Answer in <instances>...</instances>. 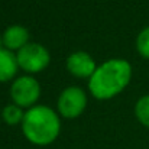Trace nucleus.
Listing matches in <instances>:
<instances>
[{"label": "nucleus", "instance_id": "obj_1", "mask_svg": "<svg viewBox=\"0 0 149 149\" xmlns=\"http://www.w3.org/2000/svg\"><path fill=\"white\" fill-rule=\"evenodd\" d=\"M132 67L125 59H110L97 67L90 77L88 88L91 94L100 100L117 96L130 81Z\"/></svg>", "mask_w": 149, "mask_h": 149}, {"label": "nucleus", "instance_id": "obj_2", "mask_svg": "<svg viewBox=\"0 0 149 149\" xmlns=\"http://www.w3.org/2000/svg\"><path fill=\"white\" fill-rule=\"evenodd\" d=\"M61 123L54 110L45 106L31 107L22 120V130L26 139L38 146L52 143L59 135Z\"/></svg>", "mask_w": 149, "mask_h": 149}, {"label": "nucleus", "instance_id": "obj_3", "mask_svg": "<svg viewBox=\"0 0 149 149\" xmlns=\"http://www.w3.org/2000/svg\"><path fill=\"white\" fill-rule=\"evenodd\" d=\"M17 64L28 72H39L49 64V54L39 44H26L17 51Z\"/></svg>", "mask_w": 149, "mask_h": 149}, {"label": "nucleus", "instance_id": "obj_4", "mask_svg": "<svg viewBox=\"0 0 149 149\" xmlns=\"http://www.w3.org/2000/svg\"><path fill=\"white\" fill-rule=\"evenodd\" d=\"M10 94L15 104L32 107L41 96V87L33 77H20L12 84Z\"/></svg>", "mask_w": 149, "mask_h": 149}, {"label": "nucleus", "instance_id": "obj_5", "mask_svg": "<svg viewBox=\"0 0 149 149\" xmlns=\"http://www.w3.org/2000/svg\"><path fill=\"white\" fill-rule=\"evenodd\" d=\"M87 104L86 93L78 87H68L65 88L58 100V110L67 119L78 117Z\"/></svg>", "mask_w": 149, "mask_h": 149}, {"label": "nucleus", "instance_id": "obj_6", "mask_svg": "<svg viewBox=\"0 0 149 149\" xmlns=\"http://www.w3.org/2000/svg\"><path fill=\"white\" fill-rule=\"evenodd\" d=\"M67 68L68 71L80 78H86V77H91L94 74V71L97 70L94 59L87 54V52H74L72 55L68 56L67 59Z\"/></svg>", "mask_w": 149, "mask_h": 149}, {"label": "nucleus", "instance_id": "obj_7", "mask_svg": "<svg viewBox=\"0 0 149 149\" xmlns=\"http://www.w3.org/2000/svg\"><path fill=\"white\" fill-rule=\"evenodd\" d=\"M28 39H29L28 31L19 25H13V26L7 28L6 32L3 33V44H4L6 49L9 51H19L28 44Z\"/></svg>", "mask_w": 149, "mask_h": 149}, {"label": "nucleus", "instance_id": "obj_8", "mask_svg": "<svg viewBox=\"0 0 149 149\" xmlns=\"http://www.w3.org/2000/svg\"><path fill=\"white\" fill-rule=\"evenodd\" d=\"M17 58L9 49H0V81H9L17 72Z\"/></svg>", "mask_w": 149, "mask_h": 149}, {"label": "nucleus", "instance_id": "obj_9", "mask_svg": "<svg viewBox=\"0 0 149 149\" xmlns=\"http://www.w3.org/2000/svg\"><path fill=\"white\" fill-rule=\"evenodd\" d=\"M25 117V113L22 111V107L17 104H9L3 109V119L7 125H16L22 122Z\"/></svg>", "mask_w": 149, "mask_h": 149}, {"label": "nucleus", "instance_id": "obj_10", "mask_svg": "<svg viewBox=\"0 0 149 149\" xmlns=\"http://www.w3.org/2000/svg\"><path fill=\"white\" fill-rule=\"evenodd\" d=\"M135 114L143 126L149 127V94L138 100L135 107Z\"/></svg>", "mask_w": 149, "mask_h": 149}, {"label": "nucleus", "instance_id": "obj_11", "mask_svg": "<svg viewBox=\"0 0 149 149\" xmlns=\"http://www.w3.org/2000/svg\"><path fill=\"white\" fill-rule=\"evenodd\" d=\"M136 47H138V51L142 56L148 58L149 59V26L145 28L139 36H138V41H136Z\"/></svg>", "mask_w": 149, "mask_h": 149}, {"label": "nucleus", "instance_id": "obj_12", "mask_svg": "<svg viewBox=\"0 0 149 149\" xmlns=\"http://www.w3.org/2000/svg\"><path fill=\"white\" fill-rule=\"evenodd\" d=\"M1 44H3V38L0 36V49H1Z\"/></svg>", "mask_w": 149, "mask_h": 149}]
</instances>
